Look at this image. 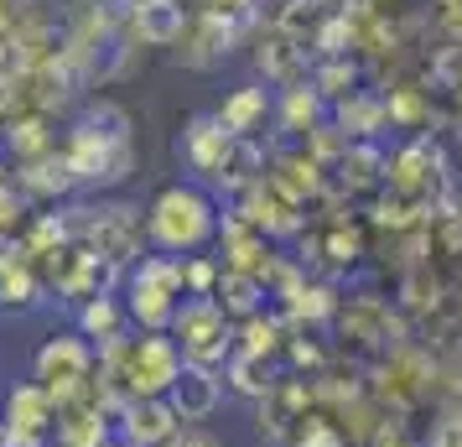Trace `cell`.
Instances as JSON below:
<instances>
[{
    "mask_svg": "<svg viewBox=\"0 0 462 447\" xmlns=\"http://www.w3.org/2000/svg\"><path fill=\"white\" fill-rule=\"evenodd\" d=\"M426 447H462V401H447L426 432Z\"/></svg>",
    "mask_w": 462,
    "mask_h": 447,
    "instance_id": "cell-17",
    "label": "cell"
},
{
    "mask_svg": "<svg viewBox=\"0 0 462 447\" xmlns=\"http://www.w3.org/2000/svg\"><path fill=\"white\" fill-rule=\"evenodd\" d=\"M188 297L182 286V260L177 256H146L130 271V292H125V318L141 333H167L177 302Z\"/></svg>",
    "mask_w": 462,
    "mask_h": 447,
    "instance_id": "cell-4",
    "label": "cell"
},
{
    "mask_svg": "<svg viewBox=\"0 0 462 447\" xmlns=\"http://www.w3.org/2000/svg\"><path fill=\"white\" fill-rule=\"evenodd\" d=\"M317 115H322L317 88H312V84H291V94H286V126L301 130V126H312Z\"/></svg>",
    "mask_w": 462,
    "mask_h": 447,
    "instance_id": "cell-18",
    "label": "cell"
},
{
    "mask_svg": "<svg viewBox=\"0 0 462 447\" xmlns=\"http://www.w3.org/2000/svg\"><path fill=\"white\" fill-rule=\"evenodd\" d=\"M162 447H224V437H218V432H208V426H177Z\"/></svg>",
    "mask_w": 462,
    "mask_h": 447,
    "instance_id": "cell-19",
    "label": "cell"
},
{
    "mask_svg": "<svg viewBox=\"0 0 462 447\" xmlns=\"http://www.w3.org/2000/svg\"><path fill=\"white\" fill-rule=\"evenodd\" d=\"M182 156L203 177H229L234 172V135H224L213 115H198L188 126V135H182Z\"/></svg>",
    "mask_w": 462,
    "mask_h": 447,
    "instance_id": "cell-8",
    "label": "cell"
},
{
    "mask_svg": "<svg viewBox=\"0 0 462 447\" xmlns=\"http://www.w3.org/2000/svg\"><path fill=\"white\" fill-rule=\"evenodd\" d=\"M354 79H358V68L348 58H328L312 73V88H317V99H343V94H354Z\"/></svg>",
    "mask_w": 462,
    "mask_h": 447,
    "instance_id": "cell-15",
    "label": "cell"
},
{
    "mask_svg": "<svg viewBox=\"0 0 462 447\" xmlns=\"http://www.w3.org/2000/svg\"><path fill=\"white\" fill-rule=\"evenodd\" d=\"M52 422H58V405L37 380H22L5 390V405H0V426L11 432H32V437H47L52 442Z\"/></svg>",
    "mask_w": 462,
    "mask_h": 447,
    "instance_id": "cell-7",
    "label": "cell"
},
{
    "mask_svg": "<svg viewBox=\"0 0 462 447\" xmlns=\"http://www.w3.org/2000/svg\"><path fill=\"white\" fill-rule=\"evenodd\" d=\"M167 405L177 411V422H182V426L208 422L213 411L224 405V380H218V369L182 364V375H177V380H171V390H167Z\"/></svg>",
    "mask_w": 462,
    "mask_h": 447,
    "instance_id": "cell-6",
    "label": "cell"
},
{
    "mask_svg": "<svg viewBox=\"0 0 462 447\" xmlns=\"http://www.w3.org/2000/svg\"><path fill=\"white\" fill-rule=\"evenodd\" d=\"M364 447H420V442H411L400 426H379V432H374V437H369Z\"/></svg>",
    "mask_w": 462,
    "mask_h": 447,
    "instance_id": "cell-21",
    "label": "cell"
},
{
    "mask_svg": "<svg viewBox=\"0 0 462 447\" xmlns=\"http://www.w3.org/2000/svg\"><path fill=\"white\" fill-rule=\"evenodd\" d=\"M337 328H343V339H354V343H390V307L379 297H348V302H337Z\"/></svg>",
    "mask_w": 462,
    "mask_h": 447,
    "instance_id": "cell-9",
    "label": "cell"
},
{
    "mask_svg": "<svg viewBox=\"0 0 462 447\" xmlns=\"http://www.w3.org/2000/svg\"><path fill=\"white\" fill-rule=\"evenodd\" d=\"M0 307H16V312L37 307V281L26 265H0Z\"/></svg>",
    "mask_w": 462,
    "mask_h": 447,
    "instance_id": "cell-16",
    "label": "cell"
},
{
    "mask_svg": "<svg viewBox=\"0 0 462 447\" xmlns=\"http://www.w3.org/2000/svg\"><path fill=\"white\" fill-rule=\"evenodd\" d=\"M265 109H271V99H265V88L260 84H245L234 88L224 105L213 109V120H218V130L224 135H234V141H245L250 130H260V120H265Z\"/></svg>",
    "mask_w": 462,
    "mask_h": 447,
    "instance_id": "cell-12",
    "label": "cell"
},
{
    "mask_svg": "<svg viewBox=\"0 0 462 447\" xmlns=\"http://www.w3.org/2000/svg\"><path fill=\"white\" fill-rule=\"evenodd\" d=\"M130 22H135V37L151 47H167L182 37V26H188V11L177 5V0H135L130 5Z\"/></svg>",
    "mask_w": 462,
    "mask_h": 447,
    "instance_id": "cell-10",
    "label": "cell"
},
{
    "mask_svg": "<svg viewBox=\"0 0 462 447\" xmlns=\"http://www.w3.org/2000/svg\"><path fill=\"white\" fill-rule=\"evenodd\" d=\"M125 328H130V318H125V302H120V297L99 292V297L79 302V328H73V333H84L94 349H99V343L125 339Z\"/></svg>",
    "mask_w": 462,
    "mask_h": 447,
    "instance_id": "cell-11",
    "label": "cell"
},
{
    "mask_svg": "<svg viewBox=\"0 0 462 447\" xmlns=\"http://www.w3.org/2000/svg\"><path fill=\"white\" fill-rule=\"evenodd\" d=\"M32 380L42 385L52 405L63 411V405L84 401L88 390H94V343L84 333H47L37 343V354H32Z\"/></svg>",
    "mask_w": 462,
    "mask_h": 447,
    "instance_id": "cell-2",
    "label": "cell"
},
{
    "mask_svg": "<svg viewBox=\"0 0 462 447\" xmlns=\"http://www.w3.org/2000/svg\"><path fill=\"white\" fill-rule=\"evenodd\" d=\"M218 235V209L198 182H167V188L151 198L146 209V239L162 256L188 260L192 250H203Z\"/></svg>",
    "mask_w": 462,
    "mask_h": 447,
    "instance_id": "cell-1",
    "label": "cell"
},
{
    "mask_svg": "<svg viewBox=\"0 0 462 447\" xmlns=\"http://www.w3.org/2000/svg\"><path fill=\"white\" fill-rule=\"evenodd\" d=\"M218 380H224V390L245 396V401H265L281 375H275L271 359H254V354H229V359H224V369H218Z\"/></svg>",
    "mask_w": 462,
    "mask_h": 447,
    "instance_id": "cell-13",
    "label": "cell"
},
{
    "mask_svg": "<svg viewBox=\"0 0 462 447\" xmlns=\"http://www.w3.org/2000/svg\"><path fill=\"white\" fill-rule=\"evenodd\" d=\"M167 339L177 343L182 364H198V369H224V359L234 354V322L229 312L213 297H182L177 312H171Z\"/></svg>",
    "mask_w": 462,
    "mask_h": 447,
    "instance_id": "cell-3",
    "label": "cell"
},
{
    "mask_svg": "<svg viewBox=\"0 0 462 447\" xmlns=\"http://www.w3.org/2000/svg\"><path fill=\"white\" fill-rule=\"evenodd\" d=\"M213 302L229 312V322H245V318H254V312H265V281L245 276V271H218Z\"/></svg>",
    "mask_w": 462,
    "mask_h": 447,
    "instance_id": "cell-14",
    "label": "cell"
},
{
    "mask_svg": "<svg viewBox=\"0 0 462 447\" xmlns=\"http://www.w3.org/2000/svg\"><path fill=\"white\" fill-rule=\"evenodd\" d=\"M328 250H333L337 265H348V260H358V235H343V229H333V235H328Z\"/></svg>",
    "mask_w": 462,
    "mask_h": 447,
    "instance_id": "cell-20",
    "label": "cell"
},
{
    "mask_svg": "<svg viewBox=\"0 0 462 447\" xmlns=\"http://www.w3.org/2000/svg\"><path fill=\"white\" fill-rule=\"evenodd\" d=\"M177 426L182 422L167 405V396L162 401H120L115 405V437L125 447H162Z\"/></svg>",
    "mask_w": 462,
    "mask_h": 447,
    "instance_id": "cell-5",
    "label": "cell"
}]
</instances>
